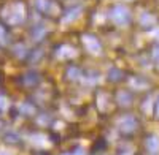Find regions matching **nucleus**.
Here are the masks:
<instances>
[{"mask_svg":"<svg viewBox=\"0 0 159 155\" xmlns=\"http://www.w3.org/2000/svg\"><path fill=\"white\" fill-rule=\"evenodd\" d=\"M29 16L27 3L24 0H8L0 5V21L8 27H21Z\"/></svg>","mask_w":159,"mask_h":155,"instance_id":"1","label":"nucleus"},{"mask_svg":"<svg viewBox=\"0 0 159 155\" xmlns=\"http://www.w3.org/2000/svg\"><path fill=\"white\" fill-rule=\"evenodd\" d=\"M94 105L97 108V112L102 115H110L116 109V98L115 92H108L107 89H97L94 94Z\"/></svg>","mask_w":159,"mask_h":155,"instance_id":"2","label":"nucleus"},{"mask_svg":"<svg viewBox=\"0 0 159 155\" xmlns=\"http://www.w3.org/2000/svg\"><path fill=\"white\" fill-rule=\"evenodd\" d=\"M35 8L42 16L49 19H61L64 15L61 0H35Z\"/></svg>","mask_w":159,"mask_h":155,"instance_id":"3","label":"nucleus"},{"mask_svg":"<svg viewBox=\"0 0 159 155\" xmlns=\"http://www.w3.org/2000/svg\"><path fill=\"white\" fill-rule=\"evenodd\" d=\"M108 19L116 27H126V25H129L132 22V13L127 6L118 3L108 10Z\"/></svg>","mask_w":159,"mask_h":155,"instance_id":"4","label":"nucleus"},{"mask_svg":"<svg viewBox=\"0 0 159 155\" xmlns=\"http://www.w3.org/2000/svg\"><path fill=\"white\" fill-rule=\"evenodd\" d=\"M80 40H81V46L88 54H91V56H100L102 54V41L96 33H91V32L81 33Z\"/></svg>","mask_w":159,"mask_h":155,"instance_id":"5","label":"nucleus"},{"mask_svg":"<svg viewBox=\"0 0 159 155\" xmlns=\"http://www.w3.org/2000/svg\"><path fill=\"white\" fill-rule=\"evenodd\" d=\"M137 128H139V120L132 114H124L123 117L116 120V130L123 136H132L137 132Z\"/></svg>","mask_w":159,"mask_h":155,"instance_id":"6","label":"nucleus"},{"mask_svg":"<svg viewBox=\"0 0 159 155\" xmlns=\"http://www.w3.org/2000/svg\"><path fill=\"white\" fill-rule=\"evenodd\" d=\"M54 57L57 59V60H62V62H70V60H73L76 56H78V48L76 46H73L72 43H61L59 46H56L54 48Z\"/></svg>","mask_w":159,"mask_h":155,"instance_id":"7","label":"nucleus"},{"mask_svg":"<svg viewBox=\"0 0 159 155\" xmlns=\"http://www.w3.org/2000/svg\"><path fill=\"white\" fill-rule=\"evenodd\" d=\"M42 82V74L35 70H29L25 71L21 78H19V84L24 87V89H37Z\"/></svg>","mask_w":159,"mask_h":155,"instance_id":"8","label":"nucleus"},{"mask_svg":"<svg viewBox=\"0 0 159 155\" xmlns=\"http://www.w3.org/2000/svg\"><path fill=\"white\" fill-rule=\"evenodd\" d=\"M115 98H116V105L119 108H129L134 103V94L127 89H119L115 92Z\"/></svg>","mask_w":159,"mask_h":155,"instance_id":"9","label":"nucleus"},{"mask_svg":"<svg viewBox=\"0 0 159 155\" xmlns=\"http://www.w3.org/2000/svg\"><path fill=\"white\" fill-rule=\"evenodd\" d=\"M83 74H84L83 70L78 65H75V63H69L64 70V78H65V81H69V82H80L83 79Z\"/></svg>","mask_w":159,"mask_h":155,"instance_id":"10","label":"nucleus"},{"mask_svg":"<svg viewBox=\"0 0 159 155\" xmlns=\"http://www.w3.org/2000/svg\"><path fill=\"white\" fill-rule=\"evenodd\" d=\"M18 111H19V115H22V117L34 119L35 115L38 114V106L35 105L32 100H27V101H24L22 105L18 108Z\"/></svg>","mask_w":159,"mask_h":155,"instance_id":"11","label":"nucleus"},{"mask_svg":"<svg viewBox=\"0 0 159 155\" xmlns=\"http://www.w3.org/2000/svg\"><path fill=\"white\" fill-rule=\"evenodd\" d=\"M156 22H157L156 16L153 15V13H150V11L142 13L140 18H139V24H140V27H143V29H153L156 25Z\"/></svg>","mask_w":159,"mask_h":155,"instance_id":"12","label":"nucleus"},{"mask_svg":"<svg viewBox=\"0 0 159 155\" xmlns=\"http://www.w3.org/2000/svg\"><path fill=\"white\" fill-rule=\"evenodd\" d=\"M81 11H83V8H81V5H73L72 8H67V10H64V15H62V21L64 22H70V21H73V19H76L80 15H81Z\"/></svg>","mask_w":159,"mask_h":155,"instance_id":"13","label":"nucleus"},{"mask_svg":"<svg viewBox=\"0 0 159 155\" xmlns=\"http://www.w3.org/2000/svg\"><path fill=\"white\" fill-rule=\"evenodd\" d=\"M11 43V32L7 24L0 21V48H5Z\"/></svg>","mask_w":159,"mask_h":155,"instance_id":"14","label":"nucleus"},{"mask_svg":"<svg viewBox=\"0 0 159 155\" xmlns=\"http://www.w3.org/2000/svg\"><path fill=\"white\" fill-rule=\"evenodd\" d=\"M129 79V86L132 90H143L150 86V82L147 79H143V78H139V76H130L127 78Z\"/></svg>","mask_w":159,"mask_h":155,"instance_id":"15","label":"nucleus"},{"mask_svg":"<svg viewBox=\"0 0 159 155\" xmlns=\"http://www.w3.org/2000/svg\"><path fill=\"white\" fill-rule=\"evenodd\" d=\"M46 35H48V30L45 29V25H34L30 29V38L34 41H42Z\"/></svg>","mask_w":159,"mask_h":155,"instance_id":"16","label":"nucleus"},{"mask_svg":"<svg viewBox=\"0 0 159 155\" xmlns=\"http://www.w3.org/2000/svg\"><path fill=\"white\" fill-rule=\"evenodd\" d=\"M107 78H108V81H110V82H115V84H116V82H121V81H124L126 73H124L123 70H119V68L113 67V68H110V70H108Z\"/></svg>","mask_w":159,"mask_h":155,"instance_id":"17","label":"nucleus"},{"mask_svg":"<svg viewBox=\"0 0 159 155\" xmlns=\"http://www.w3.org/2000/svg\"><path fill=\"white\" fill-rule=\"evenodd\" d=\"M145 146H147V150L153 155H157L159 153V138L151 135L147 138V141H145Z\"/></svg>","mask_w":159,"mask_h":155,"instance_id":"18","label":"nucleus"},{"mask_svg":"<svg viewBox=\"0 0 159 155\" xmlns=\"http://www.w3.org/2000/svg\"><path fill=\"white\" fill-rule=\"evenodd\" d=\"M34 119H35L38 128H46V127H51L52 125V117H51V115H48L46 112H38Z\"/></svg>","mask_w":159,"mask_h":155,"instance_id":"19","label":"nucleus"},{"mask_svg":"<svg viewBox=\"0 0 159 155\" xmlns=\"http://www.w3.org/2000/svg\"><path fill=\"white\" fill-rule=\"evenodd\" d=\"M43 56H45V51L42 48H35V49L29 51L27 57H25V62L27 63H37V62H40L43 59Z\"/></svg>","mask_w":159,"mask_h":155,"instance_id":"20","label":"nucleus"},{"mask_svg":"<svg viewBox=\"0 0 159 155\" xmlns=\"http://www.w3.org/2000/svg\"><path fill=\"white\" fill-rule=\"evenodd\" d=\"M11 51H13V54H15L16 57L24 59V60H25V57H27V54H29V49L25 48L24 43H16V44H13Z\"/></svg>","mask_w":159,"mask_h":155,"instance_id":"21","label":"nucleus"},{"mask_svg":"<svg viewBox=\"0 0 159 155\" xmlns=\"http://www.w3.org/2000/svg\"><path fill=\"white\" fill-rule=\"evenodd\" d=\"M105 147H107V139L105 138H99L97 141H96V144L92 146V149H91V152L92 153H99V152H102V150H105Z\"/></svg>","mask_w":159,"mask_h":155,"instance_id":"22","label":"nucleus"},{"mask_svg":"<svg viewBox=\"0 0 159 155\" xmlns=\"http://www.w3.org/2000/svg\"><path fill=\"white\" fill-rule=\"evenodd\" d=\"M3 141H5V143H8V144H18L21 139H19V136H18L16 133H13V132H5Z\"/></svg>","mask_w":159,"mask_h":155,"instance_id":"23","label":"nucleus"},{"mask_svg":"<svg viewBox=\"0 0 159 155\" xmlns=\"http://www.w3.org/2000/svg\"><path fill=\"white\" fill-rule=\"evenodd\" d=\"M151 60L159 67V46H154L153 48V52H151Z\"/></svg>","mask_w":159,"mask_h":155,"instance_id":"24","label":"nucleus"},{"mask_svg":"<svg viewBox=\"0 0 159 155\" xmlns=\"http://www.w3.org/2000/svg\"><path fill=\"white\" fill-rule=\"evenodd\" d=\"M116 155H132V149H127V146L126 147H119Z\"/></svg>","mask_w":159,"mask_h":155,"instance_id":"25","label":"nucleus"},{"mask_svg":"<svg viewBox=\"0 0 159 155\" xmlns=\"http://www.w3.org/2000/svg\"><path fill=\"white\" fill-rule=\"evenodd\" d=\"M32 155H49L48 152H45V150H37V152H34Z\"/></svg>","mask_w":159,"mask_h":155,"instance_id":"26","label":"nucleus"},{"mask_svg":"<svg viewBox=\"0 0 159 155\" xmlns=\"http://www.w3.org/2000/svg\"><path fill=\"white\" fill-rule=\"evenodd\" d=\"M156 115L159 117V100H157V103H156Z\"/></svg>","mask_w":159,"mask_h":155,"instance_id":"27","label":"nucleus"}]
</instances>
